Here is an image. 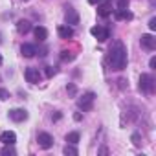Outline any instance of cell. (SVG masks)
Returning <instances> with one entry per match:
<instances>
[{"instance_id": "1", "label": "cell", "mask_w": 156, "mask_h": 156, "mask_svg": "<svg viewBox=\"0 0 156 156\" xmlns=\"http://www.w3.org/2000/svg\"><path fill=\"white\" fill-rule=\"evenodd\" d=\"M108 64L112 70H123L127 66V48L121 41H116L108 51Z\"/></svg>"}, {"instance_id": "2", "label": "cell", "mask_w": 156, "mask_h": 156, "mask_svg": "<svg viewBox=\"0 0 156 156\" xmlns=\"http://www.w3.org/2000/svg\"><path fill=\"white\" fill-rule=\"evenodd\" d=\"M154 77L152 75H149V73H141V77H140V90L141 92H145V94H152L154 92Z\"/></svg>"}, {"instance_id": "3", "label": "cell", "mask_w": 156, "mask_h": 156, "mask_svg": "<svg viewBox=\"0 0 156 156\" xmlns=\"http://www.w3.org/2000/svg\"><path fill=\"white\" fill-rule=\"evenodd\" d=\"M90 33H92L99 42H105V41L110 37V30H108V28H103V26H94V28L90 30Z\"/></svg>"}, {"instance_id": "4", "label": "cell", "mask_w": 156, "mask_h": 156, "mask_svg": "<svg viewBox=\"0 0 156 156\" xmlns=\"http://www.w3.org/2000/svg\"><path fill=\"white\" fill-rule=\"evenodd\" d=\"M94 99H96V94H94V92L85 94V96L79 99V108H81V110H90L92 105H94Z\"/></svg>"}, {"instance_id": "5", "label": "cell", "mask_w": 156, "mask_h": 156, "mask_svg": "<svg viewBox=\"0 0 156 156\" xmlns=\"http://www.w3.org/2000/svg\"><path fill=\"white\" fill-rule=\"evenodd\" d=\"M24 77H26V81H28V83L35 85V83H39V81H41V72H39L37 68H26Z\"/></svg>"}, {"instance_id": "6", "label": "cell", "mask_w": 156, "mask_h": 156, "mask_svg": "<svg viewBox=\"0 0 156 156\" xmlns=\"http://www.w3.org/2000/svg\"><path fill=\"white\" fill-rule=\"evenodd\" d=\"M140 42H141V48H145V50H149V51H152V50L156 48V39H154L151 33H145V35H141Z\"/></svg>"}, {"instance_id": "7", "label": "cell", "mask_w": 156, "mask_h": 156, "mask_svg": "<svg viewBox=\"0 0 156 156\" xmlns=\"http://www.w3.org/2000/svg\"><path fill=\"white\" fill-rule=\"evenodd\" d=\"M37 141H39V145H41L42 149H50V147L53 145V138H51V134H48V132H39Z\"/></svg>"}, {"instance_id": "8", "label": "cell", "mask_w": 156, "mask_h": 156, "mask_svg": "<svg viewBox=\"0 0 156 156\" xmlns=\"http://www.w3.org/2000/svg\"><path fill=\"white\" fill-rule=\"evenodd\" d=\"M9 118L13 121H24V119H28V112L24 108H13V110H9Z\"/></svg>"}, {"instance_id": "9", "label": "cell", "mask_w": 156, "mask_h": 156, "mask_svg": "<svg viewBox=\"0 0 156 156\" xmlns=\"http://www.w3.org/2000/svg\"><path fill=\"white\" fill-rule=\"evenodd\" d=\"M0 141H2L4 145H13L17 141V134L11 132V130H6V132L0 134Z\"/></svg>"}, {"instance_id": "10", "label": "cell", "mask_w": 156, "mask_h": 156, "mask_svg": "<svg viewBox=\"0 0 156 156\" xmlns=\"http://www.w3.org/2000/svg\"><path fill=\"white\" fill-rule=\"evenodd\" d=\"M64 20H66V24H79V15H77L75 9H70L68 8V11L64 15Z\"/></svg>"}, {"instance_id": "11", "label": "cell", "mask_w": 156, "mask_h": 156, "mask_svg": "<svg viewBox=\"0 0 156 156\" xmlns=\"http://www.w3.org/2000/svg\"><path fill=\"white\" fill-rule=\"evenodd\" d=\"M57 33H59L61 39H72L73 37V30L70 26H59L57 28Z\"/></svg>"}, {"instance_id": "12", "label": "cell", "mask_w": 156, "mask_h": 156, "mask_svg": "<svg viewBox=\"0 0 156 156\" xmlns=\"http://www.w3.org/2000/svg\"><path fill=\"white\" fill-rule=\"evenodd\" d=\"M33 33H35V37H37L41 42L48 39V30H46V28H42V26H35V28H33Z\"/></svg>"}, {"instance_id": "13", "label": "cell", "mask_w": 156, "mask_h": 156, "mask_svg": "<svg viewBox=\"0 0 156 156\" xmlns=\"http://www.w3.org/2000/svg\"><path fill=\"white\" fill-rule=\"evenodd\" d=\"M114 17H116L118 20H132V13L127 11V9H116Z\"/></svg>"}, {"instance_id": "14", "label": "cell", "mask_w": 156, "mask_h": 156, "mask_svg": "<svg viewBox=\"0 0 156 156\" xmlns=\"http://www.w3.org/2000/svg\"><path fill=\"white\" fill-rule=\"evenodd\" d=\"M20 51H22V55H24V57H33V55L37 53V48H35L33 44H22Z\"/></svg>"}, {"instance_id": "15", "label": "cell", "mask_w": 156, "mask_h": 156, "mask_svg": "<svg viewBox=\"0 0 156 156\" xmlns=\"http://www.w3.org/2000/svg\"><path fill=\"white\" fill-rule=\"evenodd\" d=\"M17 30H19V33H28V31H31L30 20H19V22H17Z\"/></svg>"}, {"instance_id": "16", "label": "cell", "mask_w": 156, "mask_h": 156, "mask_svg": "<svg viewBox=\"0 0 156 156\" xmlns=\"http://www.w3.org/2000/svg\"><path fill=\"white\" fill-rule=\"evenodd\" d=\"M112 13V6L110 4H101L99 8H98V15L99 17H108Z\"/></svg>"}, {"instance_id": "17", "label": "cell", "mask_w": 156, "mask_h": 156, "mask_svg": "<svg viewBox=\"0 0 156 156\" xmlns=\"http://www.w3.org/2000/svg\"><path fill=\"white\" fill-rule=\"evenodd\" d=\"M66 141L72 143V145H77V143H79V132H70V134H66Z\"/></svg>"}, {"instance_id": "18", "label": "cell", "mask_w": 156, "mask_h": 156, "mask_svg": "<svg viewBox=\"0 0 156 156\" xmlns=\"http://www.w3.org/2000/svg\"><path fill=\"white\" fill-rule=\"evenodd\" d=\"M62 152H64L66 156H77V149H75V147H73L72 143H68V145H66V147L62 149Z\"/></svg>"}, {"instance_id": "19", "label": "cell", "mask_w": 156, "mask_h": 156, "mask_svg": "<svg viewBox=\"0 0 156 156\" xmlns=\"http://www.w3.org/2000/svg\"><path fill=\"white\" fill-rule=\"evenodd\" d=\"M2 154H4V156H15V151L11 149V145H6V147L2 149Z\"/></svg>"}, {"instance_id": "20", "label": "cell", "mask_w": 156, "mask_h": 156, "mask_svg": "<svg viewBox=\"0 0 156 156\" xmlns=\"http://www.w3.org/2000/svg\"><path fill=\"white\" fill-rule=\"evenodd\" d=\"M0 99H2V101L9 99V92H8L6 88H0Z\"/></svg>"}, {"instance_id": "21", "label": "cell", "mask_w": 156, "mask_h": 156, "mask_svg": "<svg viewBox=\"0 0 156 156\" xmlns=\"http://www.w3.org/2000/svg\"><path fill=\"white\" fill-rule=\"evenodd\" d=\"M129 8V0H119L118 2V9H127Z\"/></svg>"}, {"instance_id": "22", "label": "cell", "mask_w": 156, "mask_h": 156, "mask_svg": "<svg viewBox=\"0 0 156 156\" xmlns=\"http://www.w3.org/2000/svg\"><path fill=\"white\" fill-rule=\"evenodd\" d=\"M66 90H68V94H70V96H75V92H77L75 85H68V87H66Z\"/></svg>"}, {"instance_id": "23", "label": "cell", "mask_w": 156, "mask_h": 156, "mask_svg": "<svg viewBox=\"0 0 156 156\" xmlns=\"http://www.w3.org/2000/svg\"><path fill=\"white\" fill-rule=\"evenodd\" d=\"M149 28H151V30H152V31H154V30H156V17H152V19H151V20H149Z\"/></svg>"}, {"instance_id": "24", "label": "cell", "mask_w": 156, "mask_h": 156, "mask_svg": "<svg viewBox=\"0 0 156 156\" xmlns=\"http://www.w3.org/2000/svg\"><path fill=\"white\" fill-rule=\"evenodd\" d=\"M53 73H55V68H51V66H46V75H48V77H51Z\"/></svg>"}, {"instance_id": "25", "label": "cell", "mask_w": 156, "mask_h": 156, "mask_svg": "<svg viewBox=\"0 0 156 156\" xmlns=\"http://www.w3.org/2000/svg\"><path fill=\"white\" fill-rule=\"evenodd\" d=\"M132 143L134 145H140L141 141H140V134H132Z\"/></svg>"}, {"instance_id": "26", "label": "cell", "mask_w": 156, "mask_h": 156, "mask_svg": "<svg viewBox=\"0 0 156 156\" xmlns=\"http://www.w3.org/2000/svg\"><path fill=\"white\" fill-rule=\"evenodd\" d=\"M149 66H151L152 70H156V57H152V59L149 61Z\"/></svg>"}, {"instance_id": "27", "label": "cell", "mask_w": 156, "mask_h": 156, "mask_svg": "<svg viewBox=\"0 0 156 156\" xmlns=\"http://www.w3.org/2000/svg\"><path fill=\"white\" fill-rule=\"evenodd\" d=\"M81 118H83V116H81L79 112H77V114H73V119H75V121H81Z\"/></svg>"}, {"instance_id": "28", "label": "cell", "mask_w": 156, "mask_h": 156, "mask_svg": "<svg viewBox=\"0 0 156 156\" xmlns=\"http://www.w3.org/2000/svg\"><path fill=\"white\" fill-rule=\"evenodd\" d=\"M88 2H90V4H99L101 0H88Z\"/></svg>"}, {"instance_id": "29", "label": "cell", "mask_w": 156, "mask_h": 156, "mask_svg": "<svg viewBox=\"0 0 156 156\" xmlns=\"http://www.w3.org/2000/svg\"><path fill=\"white\" fill-rule=\"evenodd\" d=\"M0 64H2V55H0Z\"/></svg>"}, {"instance_id": "30", "label": "cell", "mask_w": 156, "mask_h": 156, "mask_svg": "<svg viewBox=\"0 0 156 156\" xmlns=\"http://www.w3.org/2000/svg\"><path fill=\"white\" fill-rule=\"evenodd\" d=\"M0 81H2V79H0Z\"/></svg>"}]
</instances>
